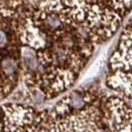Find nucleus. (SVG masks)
Listing matches in <instances>:
<instances>
[{"mask_svg":"<svg viewBox=\"0 0 132 132\" xmlns=\"http://www.w3.org/2000/svg\"><path fill=\"white\" fill-rule=\"evenodd\" d=\"M105 58H106L105 53L103 54V55L101 54L100 56H98V57L96 58V60H95V62H94L93 65L89 67V69L87 70V72L86 73V76H85V79H92V78L96 77V76L98 75L99 72H100L101 68L103 67Z\"/></svg>","mask_w":132,"mask_h":132,"instance_id":"nucleus-7","label":"nucleus"},{"mask_svg":"<svg viewBox=\"0 0 132 132\" xmlns=\"http://www.w3.org/2000/svg\"><path fill=\"white\" fill-rule=\"evenodd\" d=\"M22 10L0 2V102L20 84L21 51L17 32Z\"/></svg>","mask_w":132,"mask_h":132,"instance_id":"nucleus-4","label":"nucleus"},{"mask_svg":"<svg viewBox=\"0 0 132 132\" xmlns=\"http://www.w3.org/2000/svg\"><path fill=\"white\" fill-rule=\"evenodd\" d=\"M68 12L94 45L117 33L132 11V0H63Z\"/></svg>","mask_w":132,"mask_h":132,"instance_id":"nucleus-3","label":"nucleus"},{"mask_svg":"<svg viewBox=\"0 0 132 132\" xmlns=\"http://www.w3.org/2000/svg\"><path fill=\"white\" fill-rule=\"evenodd\" d=\"M0 2L5 3L7 5L14 7L16 9L22 10L26 5L30 3V0H0Z\"/></svg>","mask_w":132,"mask_h":132,"instance_id":"nucleus-8","label":"nucleus"},{"mask_svg":"<svg viewBox=\"0 0 132 132\" xmlns=\"http://www.w3.org/2000/svg\"><path fill=\"white\" fill-rule=\"evenodd\" d=\"M36 132H132V107L118 94L75 89L46 110Z\"/></svg>","mask_w":132,"mask_h":132,"instance_id":"nucleus-2","label":"nucleus"},{"mask_svg":"<svg viewBox=\"0 0 132 132\" xmlns=\"http://www.w3.org/2000/svg\"><path fill=\"white\" fill-rule=\"evenodd\" d=\"M17 32L20 82L33 100H50L68 92L95 47L63 0L30 2L20 12Z\"/></svg>","mask_w":132,"mask_h":132,"instance_id":"nucleus-1","label":"nucleus"},{"mask_svg":"<svg viewBox=\"0 0 132 132\" xmlns=\"http://www.w3.org/2000/svg\"><path fill=\"white\" fill-rule=\"evenodd\" d=\"M107 86L132 100V21L124 28L108 63Z\"/></svg>","mask_w":132,"mask_h":132,"instance_id":"nucleus-5","label":"nucleus"},{"mask_svg":"<svg viewBox=\"0 0 132 132\" xmlns=\"http://www.w3.org/2000/svg\"><path fill=\"white\" fill-rule=\"evenodd\" d=\"M46 110L20 103L0 105V132H36Z\"/></svg>","mask_w":132,"mask_h":132,"instance_id":"nucleus-6","label":"nucleus"}]
</instances>
